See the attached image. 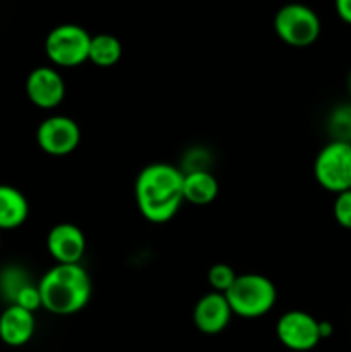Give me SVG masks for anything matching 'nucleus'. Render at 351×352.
I'll return each instance as SVG.
<instances>
[{"instance_id":"1","label":"nucleus","mask_w":351,"mask_h":352,"mask_svg":"<svg viewBox=\"0 0 351 352\" xmlns=\"http://www.w3.org/2000/svg\"><path fill=\"white\" fill-rule=\"evenodd\" d=\"M182 179L178 167L165 162L147 165L134 181V198L141 215L151 223H165L181 208Z\"/></svg>"},{"instance_id":"2","label":"nucleus","mask_w":351,"mask_h":352,"mask_svg":"<svg viewBox=\"0 0 351 352\" xmlns=\"http://www.w3.org/2000/svg\"><path fill=\"white\" fill-rule=\"evenodd\" d=\"M41 308L52 315L67 316L81 311L92 299L93 284L81 263H55L38 282Z\"/></svg>"},{"instance_id":"3","label":"nucleus","mask_w":351,"mask_h":352,"mask_svg":"<svg viewBox=\"0 0 351 352\" xmlns=\"http://www.w3.org/2000/svg\"><path fill=\"white\" fill-rule=\"evenodd\" d=\"M226 299L233 315L253 320L265 316L277 301L274 282L262 274L237 275L234 284L226 292Z\"/></svg>"},{"instance_id":"4","label":"nucleus","mask_w":351,"mask_h":352,"mask_svg":"<svg viewBox=\"0 0 351 352\" xmlns=\"http://www.w3.org/2000/svg\"><path fill=\"white\" fill-rule=\"evenodd\" d=\"M274 30L281 41L291 47L303 48L315 43L320 36L319 16L305 3H286L274 17Z\"/></svg>"},{"instance_id":"5","label":"nucleus","mask_w":351,"mask_h":352,"mask_svg":"<svg viewBox=\"0 0 351 352\" xmlns=\"http://www.w3.org/2000/svg\"><path fill=\"white\" fill-rule=\"evenodd\" d=\"M92 34L78 24L55 26L45 38V54L57 67H78L88 60Z\"/></svg>"},{"instance_id":"6","label":"nucleus","mask_w":351,"mask_h":352,"mask_svg":"<svg viewBox=\"0 0 351 352\" xmlns=\"http://www.w3.org/2000/svg\"><path fill=\"white\" fill-rule=\"evenodd\" d=\"M313 175L326 191L339 195L351 188V144L330 141L317 153Z\"/></svg>"},{"instance_id":"7","label":"nucleus","mask_w":351,"mask_h":352,"mask_svg":"<svg viewBox=\"0 0 351 352\" xmlns=\"http://www.w3.org/2000/svg\"><path fill=\"white\" fill-rule=\"evenodd\" d=\"M277 339L286 349L295 352L312 351L322 340L319 330V320L306 311L292 309L284 313L275 325Z\"/></svg>"},{"instance_id":"8","label":"nucleus","mask_w":351,"mask_h":352,"mask_svg":"<svg viewBox=\"0 0 351 352\" xmlns=\"http://www.w3.org/2000/svg\"><path fill=\"white\" fill-rule=\"evenodd\" d=\"M36 143L43 153L65 157L81 143V129L78 122L67 116L47 117L36 129Z\"/></svg>"},{"instance_id":"9","label":"nucleus","mask_w":351,"mask_h":352,"mask_svg":"<svg viewBox=\"0 0 351 352\" xmlns=\"http://www.w3.org/2000/svg\"><path fill=\"white\" fill-rule=\"evenodd\" d=\"M26 95L30 102L38 109H55L65 98L64 78L55 67L40 65L28 74Z\"/></svg>"},{"instance_id":"10","label":"nucleus","mask_w":351,"mask_h":352,"mask_svg":"<svg viewBox=\"0 0 351 352\" xmlns=\"http://www.w3.org/2000/svg\"><path fill=\"white\" fill-rule=\"evenodd\" d=\"M47 251L55 263H81L86 251V237L74 223H57L47 234Z\"/></svg>"},{"instance_id":"11","label":"nucleus","mask_w":351,"mask_h":352,"mask_svg":"<svg viewBox=\"0 0 351 352\" xmlns=\"http://www.w3.org/2000/svg\"><path fill=\"white\" fill-rule=\"evenodd\" d=\"M233 318V311L226 296L220 292H209L196 301L193 309L195 327L205 336H217L224 332Z\"/></svg>"},{"instance_id":"12","label":"nucleus","mask_w":351,"mask_h":352,"mask_svg":"<svg viewBox=\"0 0 351 352\" xmlns=\"http://www.w3.org/2000/svg\"><path fill=\"white\" fill-rule=\"evenodd\" d=\"M36 330L34 313L9 305L0 313V340L9 347H23L33 339Z\"/></svg>"},{"instance_id":"13","label":"nucleus","mask_w":351,"mask_h":352,"mask_svg":"<svg viewBox=\"0 0 351 352\" xmlns=\"http://www.w3.org/2000/svg\"><path fill=\"white\" fill-rule=\"evenodd\" d=\"M30 215L26 196L14 186L0 184V230H12L23 226Z\"/></svg>"},{"instance_id":"14","label":"nucleus","mask_w":351,"mask_h":352,"mask_svg":"<svg viewBox=\"0 0 351 352\" xmlns=\"http://www.w3.org/2000/svg\"><path fill=\"white\" fill-rule=\"evenodd\" d=\"M219 195V182L205 168H195L186 172L182 179V196L184 201L196 206L210 205Z\"/></svg>"},{"instance_id":"15","label":"nucleus","mask_w":351,"mask_h":352,"mask_svg":"<svg viewBox=\"0 0 351 352\" xmlns=\"http://www.w3.org/2000/svg\"><path fill=\"white\" fill-rule=\"evenodd\" d=\"M123 57V45L114 34L100 33L92 36L88 60L98 67H112Z\"/></svg>"},{"instance_id":"16","label":"nucleus","mask_w":351,"mask_h":352,"mask_svg":"<svg viewBox=\"0 0 351 352\" xmlns=\"http://www.w3.org/2000/svg\"><path fill=\"white\" fill-rule=\"evenodd\" d=\"M30 278H28L26 272L19 267H6L0 270V294L9 301V305H12L14 299H16L17 292L24 287L26 284H30Z\"/></svg>"},{"instance_id":"17","label":"nucleus","mask_w":351,"mask_h":352,"mask_svg":"<svg viewBox=\"0 0 351 352\" xmlns=\"http://www.w3.org/2000/svg\"><path fill=\"white\" fill-rule=\"evenodd\" d=\"M332 141H343V143L351 144V103L348 105L336 107L332 110L327 122Z\"/></svg>"},{"instance_id":"18","label":"nucleus","mask_w":351,"mask_h":352,"mask_svg":"<svg viewBox=\"0 0 351 352\" xmlns=\"http://www.w3.org/2000/svg\"><path fill=\"white\" fill-rule=\"evenodd\" d=\"M236 272L231 265L227 263H215L210 267L206 278H209V285L212 287L213 292H220V294H226L229 291L231 285L236 280Z\"/></svg>"},{"instance_id":"19","label":"nucleus","mask_w":351,"mask_h":352,"mask_svg":"<svg viewBox=\"0 0 351 352\" xmlns=\"http://www.w3.org/2000/svg\"><path fill=\"white\" fill-rule=\"evenodd\" d=\"M12 305L21 306V308L28 309V311L34 313L36 309L41 308V296H40V289H38V284H30L24 285L19 292H17L16 299H14Z\"/></svg>"},{"instance_id":"20","label":"nucleus","mask_w":351,"mask_h":352,"mask_svg":"<svg viewBox=\"0 0 351 352\" xmlns=\"http://www.w3.org/2000/svg\"><path fill=\"white\" fill-rule=\"evenodd\" d=\"M332 213L336 222L339 223L343 229L351 230V191H344L336 195Z\"/></svg>"},{"instance_id":"21","label":"nucleus","mask_w":351,"mask_h":352,"mask_svg":"<svg viewBox=\"0 0 351 352\" xmlns=\"http://www.w3.org/2000/svg\"><path fill=\"white\" fill-rule=\"evenodd\" d=\"M334 7L343 23L351 24V0H334Z\"/></svg>"},{"instance_id":"22","label":"nucleus","mask_w":351,"mask_h":352,"mask_svg":"<svg viewBox=\"0 0 351 352\" xmlns=\"http://www.w3.org/2000/svg\"><path fill=\"white\" fill-rule=\"evenodd\" d=\"M319 330H320V337H322V339H329L334 332V327H332V323H329V322H319Z\"/></svg>"},{"instance_id":"23","label":"nucleus","mask_w":351,"mask_h":352,"mask_svg":"<svg viewBox=\"0 0 351 352\" xmlns=\"http://www.w3.org/2000/svg\"><path fill=\"white\" fill-rule=\"evenodd\" d=\"M348 89H350V95H351V72H350V78H348Z\"/></svg>"},{"instance_id":"24","label":"nucleus","mask_w":351,"mask_h":352,"mask_svg":"<svg viewBox=\"0 0 351 352\" xmlns=\"http://www.w3.org/2000/svg\"><path fill=\"white\" fill-rule=\"evenodd\" d=\"M348 191H351V188H350V189H348Z\"/></svg>"},{"instance_id":"25","label":"nucleus","mask_w":351,"mask_h":352,"mask_svg":"<svg viewBox=\"0 0 351 352\" xmlns=\"http://www.w3.org/2000/svg\"><path fill=\"white\" fill-rule=\"evenodd\" d=\"M0 243H2V239H0Z\"/></svg>"}]
</instances>
